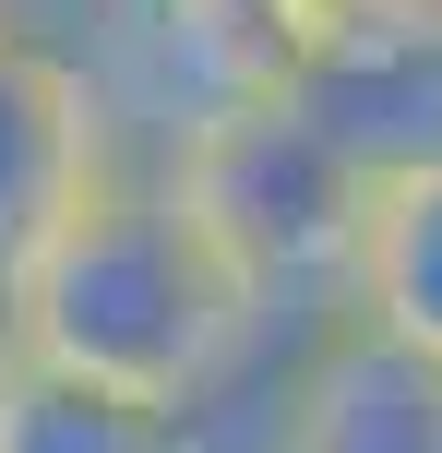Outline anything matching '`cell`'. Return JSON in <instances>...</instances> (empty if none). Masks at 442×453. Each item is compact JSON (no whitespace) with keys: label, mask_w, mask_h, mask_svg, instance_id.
<instances>
[{"label":"cell","mask_w":442,"mask_h":453,"mask_svg":"<svg viewBox=\"0 0 442 453\" xmlns=\"http://www.w3.org/2000/svg\"><path fill=\"white\" fill-rule=\"evenodd\" d=\"M156 167L191 191V215L228 239V263L252 274L263 322L287 311L299 334L347 322L359 239H371V191L383 180L323 119H299L275 84H228V96H204V108L180 119V143H167Z\"/></svg>","instance_id":"obj_2"},{"label":"cell","mask_w":442,"mask_h":453,"mask_svg":"<svg viewBox=\"0 0 442 453\" xmlns=\"http://www.w3.org/2000/svg\"><path fill=\"white\" fill-rule=\"evenodd\" d=\"M0 12H12V0H0Z\"/></svg>","instance_id":"obj_9"},{"label":"cell","mask_w":442,"mask_h":453,"mask_svg":"<svg viewBox=\"0 0 442 453\" xmlns=\"http://www.w3.org/2000/svg\"><path fill=\"white\" fill-rule=\"evenodd\" d=\"M299 453H442V346H407L383 322H323L287 358Z\"/></svg>","instance_id":"obj_5"},{"label":"cell","mask_w":442,"mask_h":453,"mask_svg":"<svg viewBox=\"0 0 442 453\" xmlns=\"http://www.w3.org/2000/svg\"><path fill=\"white\" fill-rule=\"evenodd\" d=\"M263 84L323 119L371 180L442 167V0H287Z\"/></svg>","instance_id":"obj_3"},{"label":"cell","mask_w":442,"mask_h":453,"mask_svg":"<svg viewBox=\"0 0 442 453\" xmlns=\"http://www.w3.org/2000/svg\"><path fill=\"white\" fill-rule=\"evenodd\" d=\"M12 322H24V358L84 370L108 394H143L167 418L228 394L275 346L252 274L228 263V239L191 215V191L167 167H108V191L12 287Z\"/></svg>","instance_id":"obj_1"},{"label":"cell","mask_w":442,"mask_h":453,"mask_svg":"<svg viewBox=\"0 0 442 453\" xmlns=\"http://www.w3.org/2000/svg\"><path fill=\"white\" fill-rule=\"evenodd\" d=\"M359 322L407 346H442V167H395L371 191V239H359Z\"/></svg>","instance_id":"obj_6"},{"label":"cell","mask_w":442,"mask_h":453,"mask_svg":"<svg viewBox=\"0 0 442 453\" xmlns=\"http://www.w3.org/2000/svg\"><path fill=\"white\" fill-rule=\"evenodd\" d=\"M12 12H24V0H12Z\"/></svg>","instance_id":"obj_10"},{"label":"cell","mask_w":442,"mask_h":453,"mask_svg":"<svg viewBox=\"0 0 442 453\" xmlns=\"http://www.w3.org/2000/svg\"><path fill=\"white\" fill-rule=\"evenodd\" d=\"M120 167V108L60 36H36L24 12H0V298L48 263L72 215L108 191Z\"/></svg>","instance_id":"obj_4"},{"label":"cell","mask_w":442,"mask_h":453,"mask_svg":"<svg viewBox=\"0 0 442 453\" xmlns=\"http://www.w3.org/2000/svg\"><path fill=\"white\" fill-rule=\"evenodd\" d=\"M24 370V322H12V298H0V382Z\"/></svg>","instance_id":"obj_8"},{"label":"cell","mask_w":442,"mask_h":453,"mask_svg":"<svg viewBox=\"0 0 442 453\" xmlns=\"http://www.w3.org/2000/svg\"><path fill=\"white\" fill-rule=\"evenodd\" d=\"M0 453H180V418L143 406V394L84 382V370L24 358L0 382Z\"/></svg>","instance_id":"obj_7"}]
</instances>
